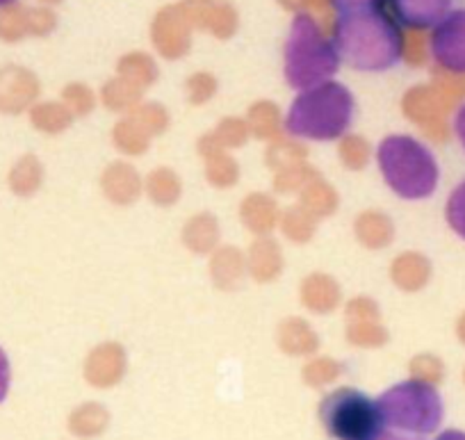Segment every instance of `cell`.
Here are the masks:
<instances>
[{
    "instance_id": "5",
    "label": "cell",
    "mask_w": 465,
    "mask_h": 440,
    "mask_svg": "<svg viewBox=\"0 0 465 440\" xmlns=\"http://www.w3.org/2000/svg\"><path fill=\"white\" fill-rule=\"evenodd\" d=\"M379 411L392 429L427 435L440 426L442 399L431 384L411 379L386 390L379 399Z\"/></svg>"
},
{
    "instance_id": "13",
    "label": "cell",
    "mask_w": 465,
    "mask_h": 440,
    "mask_svg": "<svg viewBox=\"0 0 465 440\" xmlns=\"http://www.w3.org/2000/svg\"><path fill=\"white\" fill-rule=\"evenodd\" d=\"M331 5L335 12H349V10H363V7H383L386 0H331Z\"/></svg>"
},
{
    "instance_id": "2",
    "label": "cell",
    "mask_w": 465,
    "mask_h": 440,
    "mask_svg": "<svg viewBox=\"0 0 465 440\" xmlns=\"http://www.w3.org/2000/svg\"><path fill=\"white\" fill-rule=\"evenodd\" d=\"M354 119V96L335 80L308 87L294 98L285 116L290 135L312 142H329L347 133Z\"/></svg>"
},
{
    "instance_id": "17",
    "label": "cell",
    "mask_w": 465,
    "mask_h": 440,
    "mask_svg": "<svg viewBox=\"0 0 465 440\" xmlns=\"http://www.w3.org/2000/svg\"><path fill=\"white\" fill-rule=\"evenodd\" d=\"M374 440H420V438H409V435H400V434H391V431H381Z\"/></svg>"
},
{
    "instance_id": "10",
    "label": "cell",
    "mask_w": 465,
    "mask_h": 440,
    "mask_svg": "<svg viewBox=\"0 0 465 440\" xmlns=\"http://www.w3.org/2000/svg\"><path fill=\"white\" fill-rule=\"evenodd\" d=\"M447 224L451 226V231L456 235H460L465 240V181L456 187L454 192L447 199Z\"/></svg>"
},
{
    "instance_id": "6",
    "label": "cell",
    "mask_w": 465,
    "mask_h": 440,
    "mask_svg": "<svg viewBox=\"0 0 465 440\" xmlns=\"http://www.w3.org/2000/svg\"><path fill=\"white\" fill-rule=\"evenodd\" d=\"M320 420L335 440H374L383 431L379 402L354 388H340L320 404Z\"/></svg>"
},
{
    "instance_id": "16",
    "label": "cell",
    "mask_w": 465,
    "mask_h": 440,
    "mask_svg": "<svg viewBox=\"0 0 465 440\" xmlns=\"http://www.w3.org/2000/svg\"><path fill=\"white\" fill-rule=\"evenodd\" d=\"M436 440H465V431H456V429L442 431Z\"/></svg>"
},
{
    "instance_id": "14",
    "label": "cell",
    "mask_w": 465,
    "mask_h": 440,
    "mask_svg": "<svg viewBox=\"0 0 465 440\" xmlns=\"http://www.w3.org/2000/svg\"><path fill=\"white\" fill-rule=\"evenodd\" d=\"M7 390H10V361L0 349V402L7 397Z\"/></svg>"
},
{
    "instance_id": "18",
    "label": "cell",
    "mask_w": 465,
    "mask_h": 440,
    "mask_svg": "<svg viewBox=\"0 0 465 440\" xmlns=\"http://www.w3.org/2000/svg\"><path fill=\"white\" fill-rule=\"evenodd\" d=\"M10 3H15V0H0V7H3V5H10Z\"/></svg>"
},
{
    "instance_id": "11",
    "label": "cell",
    "mask_w": 465,
    "mask_h": 440,
    "mask_svg": "<svg viewBox=\"0 0 465 440\" xmlns=\"http://www.w3.org/2000/svg\"><path fill=\"white\" fill-rule=\"evenodd\" d=\"M24 33V16H21L19 7L15 3L0 7V37L12 42V39L21 37Z\"/></svg>"
},
{
    "instance_id": "15",
    "label": "cell",
    "mask_w": 465,
    "mask_h": 440,
    "mask_svg": "<svg viewBox=\"0 0 465 440\" xmlns=\"http://www.w3.org/2000/svg\"><path fill=\"white\" fill-rule=\"evenodd\" d=\"M454 130H456V137H459V142L463 144V149H465V105H460L459 112H456Z\"/></svg>"
},
{
    "instance_id": "8",
    "label": "cell",
    "mask_w": 465,
    "mask_h": 440,
    "mask_svg": "<svg viewBox=\"0 0 465 440\" xmlns=\"http://www.w3.org/2000/svg\"><path fill=\"white\" fill-rule=\"evenodd\" d=\"M391 15L406 28H433L450 12L451 0H388Z\"/></svg>"
},
{
    "instance_id": "9",
    "label": "cell",
    "mask_w": 465,
    "mask_h": 440,
    "mask_svg": "<svg viewBox=\"0 0 465 440\" xmlns=\"http://www.w3.org/2000/svg\"><path fill=\"white\" fill-rule=\"evenodd\" d=\"M35 83L25 71H0V110L16 112L33 98Z\"/></svg>"
},
{
    "instance_id": "12",
    "label": "cell",
    "mask_w": 465,
    "mask_h": 440,
    "mask_svg": "<svg viewBox=\"0 0 465 440\" xmlns=\"http://www.w3.org/2000/svg\"><path fill=\"white\" fill-rule=\"evenodd\" d=\"M10 181L12 187H15L16 192H21V195L33 192L35 185H37V165H35V160H24V163L16 165Z\"/></svg>"
},
{
    "instance_id": "4",
    "label": "cell",
    "mask_w": 465,
    "mask_h": 440,
    "mask_svg": "<svg viewBox=\"0 0 465 440\" xmlns=\"http://www.w3.org/2000/svg\"><path fill=\"white\" fill-rule=\"evenodd\" d=\"M338 48L324 37L315 19L308 15L294 16L285 42V80L292 89L315 87L324 83L340 66Z\"/></svg>"
},
{
    "instance_id": "1",
    "label": "cell",
    "mask_w": 465,
    "mask_h": 440,
    "mask_svg": "<svg viewBox=\"0 0 465 440\" xmlns=\"http://www.w3.org/2000/svg\"><path fill=\"white\" fill-rule=\"evenodd\" d=\"M333 44L344 65L359 71H386L401 60L404 37L383 7L340 12L333 28Z\"/></svg>"
},
{
    "instance_id": "7",
    "label": "cell",
    "mask_w": 465,
    "mask_h": 440,
    "mask_svg": "<svg viewBox=\"0 0 465 440\" xmlns=\"http://www.w3.org/2000/svg\"><path fill=\"white\" fill-rule=\"evenodd\" d=\"M431 55L442 69L465 74V7L447 12L433 25Z\"/></svg>"
},
{
    "instance_id": "3",
    "label": "cell",
    "mask_w": 465,
    "mask_h": 440,
    "mask_svg": "<svg viewBox=\"0 0 465 440\" xmlns=\"http://www.w3.org/2000/svg\"><path fill=\"white\" fill-rule=\"evenodd\" d=\"M377 160L391 190L401 199H427L438 187V163L420 139L391 135L379 144Z\"/></svg>"
}]
</instances>
